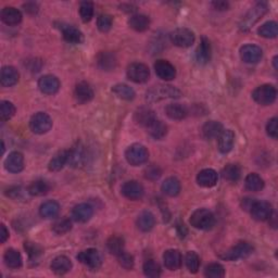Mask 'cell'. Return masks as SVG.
Returning <instances> with one entry per match:
<instances>
[{
  "label": "cell",
  "instance_id": "obj_1",
  "mask_svg": "<svg viewBox=\"0 0 278 278\" xmlns=\"http://www.w3.org/2000/svg\"><path fill=\"white\" fill-rule=\"evenodd\" d=\"M267 11H268V6L264 2L258 3L255 6H253L240 21L239 23L240 31L248 32L256 22H259V21L262 19V17H264V14Z\"/></svg>",
  "mask_w": 278,
  "mask_h": 278
},
{
  "label": "cell",
  "instance_id": "obj_2",
  "mask_svg": "<svg viewBox=\"0 0 278 278\" xmlns=\"http://www.w3.org/2000/svg\"><path fill=\"white\" fill-rule=\"evenodd\" d=\"M189 222L192 227L200 231H210L215 225V216L206 209H198L192 213Z\"/></svg>",
  "mask_w": 278,
  "mask_h": 278
},
{
  "label": "cell",
  "instance_id": "obj_3",
  "mask_svg": "<svg viewBox=\"0 0 278 278\" xmlns=\"http://www.w3.org/2000/svg\"><path fill=\"white\" fill-rule=\"evenodd\" d=\"M182 96V92L171 85H159L154 86L147 91V100L154 102L162 100V99H176Z\"/></svg>",
  "mask_w": 278,
  "mask_h": 278
},
{
  "label": "cell",
  "instance_id": "obj_4",
  "mask_svg": "<svg viewBox=\"0 0 278 278\" xmlns=\"http://www.w3.org/2000/svg\"><path fill=\"white\" fill-rule=\"evenodd\" d=\"M149 152L148 149L140 144H133L126 149L125 159L133 166H139L145 164L148 161Z\"/></svg>",
  "mask_w": 278,
  "mask_h": 278
},
{
  "label": "cell",
  "instance_id": "obj_5",
  "mask_svg": "<svg viewBox=\"0 0 278 278\" xmlns=\"http://www.w3.org/2000/svg\"><path fill=\"white\" fill-rule=\"evenodd\" d=\"M277 97L276 88L270 84H264L256 87L252 92L253 100L261 105H270L275 102Z\"/></svg>",
  "mask_w": 278,
  "mask_h": 278
},
{
  "label": "cell",
  "instance_id": "obj_6",
  "mask_svg": "<svg viewBox=\"0 0 278 278\" xmlns=\"http://www.w3.org/2000/svg\"><path fill=\"white\" fill-rule=\"evenodd\" d=\"M170 39L172 41V44L177 47L188 48L194 45L196 36L194 32L189 30V28L180 27L170 34Z\"/></svg>",
  "mask_w": 278,
  "mask_h": 278
},
{
  "label": "cell",
  "instance_id": "obj_7",
  "mask_svg": "<svg viewBox=\"0 0 278 278\" xmlns=\"http://www.w3.org/2000/svg\"><path fill=\"white\" fill-rule=\"evenodd\" d=\"M253 252V247L249 242H239L236 246L232 247L220 254V259L226 261H237L241 259H246Z\"/></svg>",
  "mask_w": 278,
  "mask_h": 278
},
{
  "label": "cell",
  "instance_id": "obj_8",
  "mask_svg": "<svg viewBox=\"0 0 278 278\" xmlns=\"http://www.w3.org/2000/svg\"><path fill=\"white\" fill-rule=\"evenodd\" d=\"M126 74L128 80H131L134 83L142 84L146 83L149 77H150V70L144 63L135 62L128 66Z\"/></svg>",
  "mask_w": 278,
  "mask_h": 278
},
{
  "label": "cell",
  "instance_id": "obj_9",
  "mask_svg": "<svg viewBox=\"0 0 278 278\" xmlns=\"http://www.w3.org/2000/svg\"><path fill=\"white\" fill-rule=\"evenodd\" d=\"M52 120L45 112H38L32 117L30 121V128L35 134L42 135L51 130Z\"/></svg>",
  "mask_w": 278,
  "mask_h": 278
},
{
  "label": "cell",
  "instance_id": "obj_10",
  "mask_svg": "<svg viewBox=\"0 0 278 278\" xmlns=\"http://www.w3.org/2000/svg\"><path fill=\"white\" fill-rule=\"evenodd\" d=\"M76 258L82 263V264H84L85 266H87L92 270L98 269L101 266V263H102L100 253H99L98 250H96L94 248H89V249H86V250L80 252L77 254Z\"/></svg>",
  "mask_w": 278,
  "mask_h": 278
},
{
  "label": "cell",
  "instance_id": "obj_11",
  "mask_svg": "<svg viewBox=\"0 0 278 278\" xmlns=\"http://www.w3.org/2000/svg\"><path fill=\"white\" fill-rule=\"evenodd\" d=\"M251 216L259 222H264L273 216V206L267 201H254L250 209Z\"/></svg>",
  "mask_w": 278,
  "mask_h": 278
},
{
  "label": "cell",
  "instance_id": "obj_12",
  "mask_svg": "<svg viewBox=\"0 0 278 278\" xmlns=\"http://www.w3.org/2000/svg\"><path fill=\"white\" fill-rule=\"evenodd\" d=\"M240 57L244 62L249 64H255L261 61L263 51L259 46L249 44L240 48Z\"/></svg>",
  "mask_w": 278,
  "mask_h": 278
},
{
  "label": "cell",
  "instance_id": "obj_13",
  "mask_svg": "<svg viewBox=\"0 0 278 278\" xmlns=\"http://www.w3.org/2000/svg\"><path fill=\"white\" fill-rule=\"evenodd\" d=\"M38 87L42 94L54 95L60 89V81L57 76L47 74L39 78Z\"/></svg>",
  "mask_w": 278,
  "mask_h": 278
},
{
  "label": "cell",
  "instance_id": "obj_14",
  "mask_svg": "<svg viewBox=\"0 0 278 278\" xmlns=\"http://www.w3.org/2000/svg\"><path fill=\"white\" fill-rule=\"evenodd\" d=\"M122 195L130 199V200L136 201L144 197L145 189L142 185L137 181H128L122 186Z\"/></svg>",
  "mask_w": 278,
  "mask_h": 278
},
{
  "label": "cell",
  "instance_id": "obj_15",
  "mask_svg": "<svg viewBox=\"0 0 278 278\" xmlns=\"http://www.w3.org/2000/svg\"><path fill=\"white\" fill-rule=\"evenodd\" d=\"M155 74L163 81H172L176 76V70L172 63L166 60H156L154 63Z\"/></svg>",
  "mask_w": 278,
  "mask_h": 278
},
{
  "label": "cell",
  "instance_id": "obj_16",
  "mask_svg": "<svg viewBox=\"0 0 278 278\" xmlns=\"http://www.w3.org/2000/svg\"><path fill=\"white\" fill-rule=\"evenodd\" d=\"M5 168L10 173H20L24 169V156L19 151L9 153L5 160Z\"/></svg>",
  "mask_w": 278,
  "mask_h": 278
},
{
  "label": "cell",
  "instance_id": "obj_17",
  "mask_svg": "<svg viewBox=\"0 0 278 278\" xmlns=\"http://www.w3.org/2000/svg\"><path fill=\"white\" fill-rule=\"evenodd\" d=\"M94 90H92L90 85L86 82L78 83L75 86L74 97L78 103L84 104L91 101L92 98H94Z\"/></svg>",
  "mask_w": 278,
  "mask_h": 278
},
{
  "label": "cell",
  "instance_id": "obj_18",
  "mask_svg": "<svg viewBox=\"0 0 278 278\" xmlns=\"http://www.w3.org/2000/svg\"><path fill=\"white\" fill-rule=\"evenodd\" d=\"M94 215V208L88 203H81L72 210V218L77 223H86Z\"/></svg>",
  "mask_w": 278,
  "mask_h": 278
},
{
  "label": "cell",
  "instance_id": "obj_19",
  "mask_svg": "<svg viewBox=\"0 0 278 278\" xmlns=\"http://www.w3.org/2000/svg\"><path fill=\"white\" fill-rule=\"evenodd\" d=\"M218 180V175L214 170L212 169H204L197 175V183L199 186L204 188L214 187Z\"/></svg>",
  "mask_w": 278,
  "mask_h": 278
},
{
  "label": "cell",
  "instance_id": "obj_20",
  "mask_svg": "<svg viewBox=\"0 0 278 278\" xmlns=\"http://www.w3.org/2000/svg\"><path fill=\"white\" fill-rule=\"evenodd\" d=\"M60 30L62 32L64 40L70 42V44L77 45L83 42L84 40L83 33L78 30L77 27L73 25H62Z\"/></svg>",
  "mask_w": 278,
  "mask_h": 278
},
{
  "label": "cell",
  "instance_id": "obj_21",
  "mask_svg": "<svg viewBox=\"0 0 278 278\" xmlns=\"http://www.w3.org/2000/svg\"><path fill=\"white\" fill-rule=\"evenodd\" d=\"M163 261H164V265L170 270H177L182 266V254L178 250L175 249H170L163 254Z\"/></svg>",
  "mask_w": 278,
  "mask_h": 278
},
{
  "label": "cell",
  "instance_id": "obj_22",
  "mask_svg": "<svg viewBox=\"0 0 278 278\" xmlns=\"http://www.w3.org/2000/svg\"><path fill=\"white\" fill-rule=\"evenodd\" d=\"M212 57V48L208 38L202 37L196 51V59L199 64L209 63Z\"/></svg>",
  "mask_w": 278,
  "mask_h": 278
},
{
  "label": "cell",
  "instance_id": "obj_23",
  "mask_svg": "<svg viewBox=\"0 0 278 278\" xmlns=\"http://www.w3.org/2000/svg\"><path fill=\"white\" fill-rule=\"evenodd\" d=\"M218 140V150L224 154L231 152L234 147L235 142V134L232 130H223L219 136L217 137Z\"/></svg>",
  "mask_w": 278,
  "mask_h": 278
},
{
  "label": "cell",
  "instance_id": "obj_24",
  "mask_svg": "<svg viewBox=\"0 0 278 278\" xmlns=\"http://www.w3.org/2000/svg\"><path fill=\"white\" fill-rule=\"evenodd\" d=\"M85 159V150L81 144H77L72 149L69 150V160L68 164L72 168H80L84 164Z\"/></svg>",
  "mask_w": 278,
  "mask_h": 278
},
{
  "label": "cell",
  "instance_id": "obj_25",
  "mask_svg": "<svg viewBox=\"0 0 278 278\" xmlns=\"http://www.w3.org/2000/svg\"><path fill=\"white\" fill-rule=\"evenodd\" d=\"M2 21L9 26L18 25L22 21V13L13 7H6L2 11Z\"/></svg>",
  "mask_w": 278,
  "mask_h": 278
},
{
  "label": "cell",
  "instance_id": "obj_26",
  "mask_svg": "<svg viewBox=\"0 0 278 278\" xmlns=\"http://www.w3.org/2000/svg\"><path fill=\"white\" fill-rule=\"evenodd\" d=\"M51 270L57 275H64L72 268V262L66 255H59L51 262Z\"/></svg>",
  "mask_w": 278,
  "mask_h": 278
},
{
  "label": "cell",
  "instance_id": "obj_27",
  "mask_svg": "<svg viewBox=\"0 0 278 278\" xmlns=\"http://www.w3.org/2000/svg\"><path fill=\"white\" fill-rule=\"evenodd\" d=\"M116 54L110 51H101L97 55V64L102 71H112L117 68Z\"/></svg>",
  "mask_w": 278,
  "mask_h": 278
},
{
  "label": "cell",
  "instance_id": "obj_28",
  "mask_svg": "<svg viewBox=\"0 0 278 278\" xmlns=\"http://www.w3.org/2000/svg\"><path fill=\"white\" fill-rule=\"evenodd\" d=\"M68 160L69 150L63 149V150L58 151L52 156V159L48 164V169L50 172H59V171H61L64 168V165L68 164Z\"/></svg>",
  "mask_w": 278,
  "mask_h": 278
},
{
  "label": "cell",
  "instance_id": "obj_29",
  "mask_svg": "<svg viewBox=\"0 0 278 278\" xmlns=\"http://www.w3.org/2000/svg\"><path fill=\"white\" fill-rule=\"evenodd\" d=\"M134 119L135 122L137 124L147 127L152 121L156 119V117L153 110H151L150 108H147V106H141V108L137 109V111L135 112Z\"/></svg>",
  "mask_w": 278,
  "mask_h": 278
},
{
  "label": "cell",
  "instance_id": "obj_30",
  "mask_svg": "<svg viewBox=\"0 0 278 278\" xmlns=\"http://www.w3.org/2000/svg\"><path fill=\"white\" fill-rule=\"evenodd\" d=\"M20 74L18 70L13 67L7 66L2 70V85L4 87H11L14 86L19 82Z\"/></svg>",
  "mask_w": 278,
  "mask_h": 278
},
{
  "label": "cell",
  "instance_id": "obj_31",
  "mask_svg": "<svg viewBox=\"0 0 278 278\" xmlns=\"http://www.w3.org/2000/svg\"><path fill=\"white\" fill-rule=\"evenodd\" d=\"M128 25L136 32H145L150 26V19L145 14H133L128 19Z\"/></svg>",
  "mask_w": 278,
  "mask_h": 278
},
{
  "label": "cell",
  "instance_id": "obj_32",
  "mask_svg": "<svg viewBox=\"0 0 278 278\" xmlns=\"http://www.w3.org/2000/svg\"><path fill=\"white\" fill-rule=\"evenodd\" d=\"M136 224L138 230H140L141 232H150L155 225V217L150 211H144L138 215Z\"/></svg>",
  "mask_w": 278,
  "mask_h": 278
},
{
  "label": "cell",
  "instance_id": "obj_33",
  "mask_svg": "<svg viewBox=\"0 0 278 278\" xmlns=\"http://www.w3.org/2000/svg\"><path fill=\"white\" fill-rule=\"evenodd\" d=\"M60 212V205L57 201L49 200L42 203L39 208V214L41 217L47 219L55 218L59 215Z\"/></svg>",
  "mask_w": 278,
  "mask_h": 278
},
{
  "label": "cell",
  "instance_id": "obj_34",
  "mask_svg": "<svg viewBox=\"0 0 278 278\" xmlns=\"http://www.w3.org/2000/svg\"><path fill=\"white\" fill-rule=\"evenodd\" d=\"M223 132V125L217 121H209L202 127V135L205 139H215Z\"/></svg>",
  "mask_w": 278,
  "mask_h": 278
},
{
  "label": "cell",
  "instance_id": "obj_35",
  "mask_svg": "<svg viewBox=\"0 0 278 278\" xmlns=\"http://www.w3.org/2000/svg\"><path fill=\"white\" fill-rule=\"evenodd\" d=\"M4 260H5L6 265L9 268H13V269L20 268L21 266H22V263H23L22 255H21V253L18 250H16V249H12V248L8 249V250L5 252Z\"/></svg>",
  "mask_w": 278,
  "mask_h": 278
},
{
  "label": "cell",
  "instance_id": "obj_36",
  "mask_svg": "<svg viewBox=\"0 0 278 278\" xmlns=\"http://www.w3.org/2000/svg\"><path fill=\"white\" fill-rule=\"evenodd\" d=\"M165 113L170 119L181 121L187 117L188 110L186 106L181 103H170L166 105Z\"/></svg>",
  "mask_w": 278,
  "mask_h": 278
},
{
  "label": "cell",
  "instance_id": "obj_37",
  "mask_svg": "<svg viewBox=\"0 0 278 278\" xmlns=\"http://www.w3.org/2000/svg\"><path fill=\"white\" fill-rule=\"evenodd\" d=\"M148 133L150 134V136H152L154 139H162L165 137V135L168 133V126L162 122V121L155 119L154 121L149 124L147 127Z\"/></svg>",
  "mask_w": 278,
  "mask_h": 278
},
{
  "label": "cell",
  "instance_id": "obj_38",
  "mask_svg": "<svg viewBox=\"0 0 278 278\" xmlns=\"http://www.w3.org/2000/svg\"><path fill=\"white\" fill-rule=\"evenodd\" d=\"M50 190V185L44 180H37L33 182L27 188V192L33 197H42L47 195Z\"/></svg>",
  "mask_w": 278,
  "mask_h": 278
},
{
  "label": "cell",
  "instance_id": "obj_39",
  "mask_svg": "<svg viewBox=\"0 0 278 278\" xmlns=\"http://www.w3.org/2000/svg\"><path fill=\"white\" fill-rule=\"evenodd\" d=\"M162 191L169 197H175L181 192V182L176 177H169L163 182Z\"/></svg>",
  "mask_w": 278,
  "mask_h": 278
},
{
  "label": "cell",
  "instance_id": "obj_40",
  "mask_svg": "<svg viewBox=\"0 0 278 278\" xmlns=\"http://www.w3.org/2000/svg\"><path fill=\"white\" fill-rule=\"evenodd\" d=\"M112 91L117 97H119L120 99H123V100H127V101L133 100L135 96H136V94H135V90L126 84L114 85V86L112 87Z\"/></svg>",
  "mask_w": 278,
  "mask_h": 278
},
{
  "label": "cell",
  "instance_id": "obj_41",
  "mask_svg": "<svg viewBox=\"0 0 278 278\" xmlns=\"http://www.w3.org/2000/svg\"><path fill=\"white\" fill-rule=\"evenodd\" d=\"M245 186L249 191L258 192L264 188V181L256 173H250L246 177Z\"/></svg>",
  "mask_w": 278,
  "mask_h": 278
},
{
  "label": "cell",
  "instance_id": "obj_42",
  "mask_svg": "<svg viewBox=\"0 0 278 278\" xmlns=\"http://www.w3.org/2000/svg\"><path fill=\"white\" fill-rule=\"evenodd\" d=\"M106 247H108L109 251L114 254V255H119L124 251V247H125V241L122 237L120 236H112L106 241Z\"/></svg>",
  "mask_w": 278,
  "mask_h": 278
},
{
  "label": "cell",
  "instance_id": "obj_43",
  "mask_svg": "<svg viewBox=\"0 0 278 278\" xmlns=\"http://www.w3.org/2000/svg\"><path fill=\"white\" fill-rule=\"evenodd\" d=\"M258 33L260 36L264 38H275L278 34L277 23L274 22V21H268V22L262 24L259 27Z\"/></svg>",
  "mask_w": 278,
  "mask_h": 278
},
{
  "label": "cell",
  "instance_id": "obj_44",
  "mask_svg": "<svg viewBox=\"0 0 278 278\" xmlns=\"http://www.w3.org/2000/svg\"><path fill=\"white\" fill-rule=\"evenodd\" d=\"M222 174L224 180L232 183H236L239 181V178L241 176V171L240 168L236 164H228L224 168Z\"/></svg>",
  "mask_w": 278,
  "mask_h": 278
},
{
  "label": "cell",
  "instance_id": "obj_45",
  "mask_svg": "<svg viewBox=\"0 0 278 278\" xmlns=\"http://www.w3.org/2000/svg\"><path fill=\"white\" fill-rule=\"evenodd\" d=\"M72 230V220L68 217H62L58 220H55L52 225V231L57 235H64Z\"/></svg>",
  "mask_w": 278,
  "mask_h": 278
},
{
  "label": "cell",
  "instance_id": "obj_46",
  "mask_svg": "<svg viewBox=\"0 0 278 278\" xmlns=\"http://www.w3.org/2000/svg\"><path fill=\"white\" fill-rule=\"evenodd\" d=\"M142 269H144V274L147 277L156 278V277H160V275H161V267L158 263L153 260H147L144 263Z\"/></svg>",
  "mask_w": 278,
  "mask_h": 278
},
{
  "label": "cell",
  "instance_id": "obj_47",
  "mask_svg": "<svg viewBox=\"0 0 278 278\" xmlns=\"http://www.w3.org/2000/svg\"><path fill=\"white\" fill-rule=\"evenodd\" d=\"M16 114V106L10 101L3 100L0 102V119L2 121H9Z\"/></svg>",
  "mask_w": 278,
  "mask_h": 278
},
{
  "label": "cell",
  "instance_id": "obj_48",
  "mask_svg": "<svg viewBox=\"0 0 278 278\" xmlns=\"http://www.w3.org/2000/svg\"><path fill=\"white\" fill-rule=\"evenodd\" d=\"M94 4L90 2H83L80 5V16L84 23L90 22L94 17Z\"/></svg>",
  "mask_w": 278,
  "mask_h": 278
},
{
  "label": "cell",
  "instance_id": "obj_49",
  "mask_svg": "<svg viewBox=\"0 0 278 278\" xmlns=\"http://www.w3.org/2000/svg\"><path fill=\"white\" fill-rule=\"evenodd\" d=\"M185 262H186V266L188 270L192 274L197 273L199 268H200V258H199V255L194 251H189L186 254Z\"/></svg>",
  "mask_w": 278,
  "mask_h": 278
},
{
  "label": "cell",
  "instance_id": "obj_50",
  "mask_svg": "<svg viewBox=\"0 0 278 278\" xmlns=\"http://www.w3.org/2000/svg\"><path fill=\"white\" fill-rule=\"evenodd\" d=\"M204 275L209 278H222L225 275V269L219 263H211L205 267Z\"/></svg>",
  "mask_w": 278,
  "mask_h": 278
},
{
  "label": "cell",
  "instance_id": "obj_51",
  "mask_svg": "<svg viewBox=\"0 0 278 278\" xmlns=\"http://www.w3.org/2000/svg\"><path fill=\"white\" fill-rule=\"evenodd\" d=\"M113 24V19L109 14H101V16L98 17L97 20V26L98 30L102 32V33H106L111 30Z\"/></svg>",
  "mask_w": 278,
  "mask_h": 278
},
{
  "label": "cell",
  "instance_id": "obj_52",
  "mask_svg": "<svg viewBox=\"0 0 278 278\" xmlns=\"http://www.w3.org/2000/svg\"><path fill=\"white\" fill-rule=\"evenodd\" d=\"M24 249L32 260L37 259L38 256H40L42 253V248L38 244H36V242H31V241L25 242Z\"/></svg>",
  "mask_w": 278,
  "mask_h": 278
},
{
  "label": "cell",
  "instance_id": "obj_53",
  "mask_svg": "<svg viewBox=\"0 0 278 278\" xmlns=\"http://www.w3.org/2000/svg\"><path fill=\"white\" fill-rule=\"evenodd\" d=\"M119 259V263L121 264V266L124 267L125 269H132L134 267V258L133 255H131L130 253H127L125 251H123L121 254L118 255Z\"/></svg>",
  "mask_w": 278,
  "mask_h": 278
},
{
  "label": "cell",
  "instance_id": "obj_54",
  "mask_svg": "<svg viewBox=\"0 0 278 278\" xmlns=\"http://www.w3.org/2000/svg\"><path fill=\"white\" fill-rule=\"evenodd\" d=\"M162 175V171L159 166H156L154 164L148 166L145 170V177L149 181H156L159 180Z\"/></svg>",
  "mask_w": 278,
  "mask_h": 278
},
{
  "label": "cell",
  "instance_id": "obj_55",
  "mask_svg": "<svg viewBox=\"0 0 278 278\" xmlns=\"http://www.w3.org/2000/svg\"><path fill=\"white\" fill-rule=\"evenodd\" d=\"M277 118L270 119L266 124V133L269 137L273 139L277 138Z\"/></svg>",
  "mask_w": 278,
  "mask_h": 278
},
{
  "label": "cell",
  "instance_id": "obj_56",
  "mask_svg": "<svg viewBox=\"0 0 278 278\" xmlns=\"http://www.w3.org/2000/svg\"><path fill=\"white\" fill-rule=\"evenodd\" d=\"M9 192H7V195H8L9 197H11L12 199H21L22 198V189H21L20 187H13V188H10L8 190Z\"/></svg>",
  "mask_w": 278,
  "mask_h": 278
},
{
  "label": "cell",
  "instance_id": "obj_57",
  "mask_svg": "<svg viewBox=\"0 0 278 278\" xmlns=\"http://www.w3.org/2000/svg\"><path fill=\"white\" fill-rule=\"evenodd\" d=\"M212 6L214 7L215 10H218V11H225L230 8V4L226 2H213Z\"/></svg>",
  "mask_w": 278,
  "mask_h": 278
},
{
  "label": "cell",
  "instance_id": "obj_58",
  "mask_svg": "<svg viewBox=\"0 0 278 278\" xmlns=\"http://www.w3.org/2000/svg\"><path fill=\"white\" fill-rule=\"evenodd\" d=\"M23 7H24V10L27 13L35 14V13H37V11H38V6H37V4H35V3H27Z\"/></svg>",
  "mask_w": 278,
  "mask_h": 278
},
{
  "label": "cell",
  "instance_id": "obj_59",
  "mask_svg": "<svg viewBox=\"0 0 278 278\" xmlns=\"http://www.w3.org/2000/svg\"><path fill=\"white\" fill-rule=\"evenodd\" d=\"M9 238V231L7 230L5 224H2V232H0V242L5 244V242Z\"/></svg>",
  "mask_w": 278,
  "mask_h": 278
},
{
  "label": "cell",
  "instance_id": "obj_60",
  "mask_svg": "<svg viewBox=\"0 0 278 278\" xmlns=\"http://www.w3.org/2000/svg\"><path fill=\"white\" fill-rule=\"evenodd\" d=\"M254 199H251V198H245L242 199V208H244L245 210H249L250 211L252 204L254 203Z\"/></svg>",
  "mask_w": 278,
  "mask_h": 278
},
{
  "label": "cell",
  "instance_id": "obj_61",
  "mask_svg": "<svg viewBox=\"0 0 278 278\" xmlns=\"http://www.w3.org/2000/svg\"><path fill=\"white\" fill-rule=\"evenodd\" d=\"M277 59H278V57H277V55H275V57H274V59H273V64H274V68H275V70H277V69H278V66H277Z\"/></svg>",
  "mask_w": 278,
  "mask_h": 278
}]
</instances>
